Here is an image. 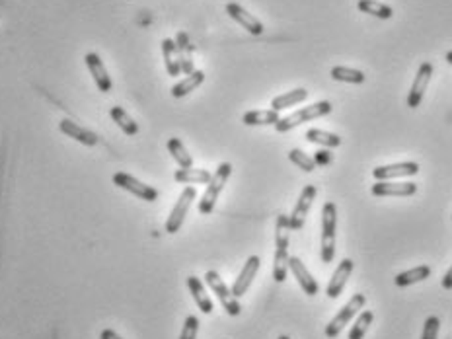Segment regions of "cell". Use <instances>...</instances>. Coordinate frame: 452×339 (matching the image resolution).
I'll return each instance as SVG.
<instances>
[{"mask_svg": "<svg viewBox=\"0 0 452 339\" xmlns=\"http://www.w3.org/2000/svg\"><path fill=\"white\" fill-rule=\"evenodd\" d=\"M289 160H291L295 166H298V168L302 170V172H306V174H310V172H314V170H316V162H314V158L308 156L306 152H302L300 148H293V150L289 152Z\"/></svg>", "mask_w": 452, "mask_h": 339, "instance_id": "33", "label": "cell"}, {"mask_svg": "<svg viewBox=\"0 0 452 339\" xmlns=\"http://www.w3.org/2000/svg\"><path fill=\"white\" fill-rule=\"evenodd\" d=\"M277 339H291V338H289V336H279Z\"/></svg>", "mask_w": 452, "mask_h": 339, "instance_id": "40", "label": "cell"}, {"mask_svg": "<svg viewBox=\"0 0 452 339\" xmlns=\"http://www.w3.org/2000/svg\"><path fill=\"white\" fill-rule=\"evenodd\" d=\"M211 178H213V174L209 172V170H203V168H179L176 170V174H174V180L178 183H185V185H207V183L211 182Z\"/></svg>", "mask_w": 452, "mask_h": 339, "instance_id": "21", "label": "cell"}, {"mask_svg": "<svg viewBox=\"0 0 452 339\" xmlns=\"http://www.w3.org/2000/svg\"><path fill=\"white\" fill-rule=\"evenodd\" d=\"M205 82V73L203 71H193L191 74H188L183 80H179L178 84L172 86V96L174 97H185L188 94H191L193 90H197L199 86Z\"/></svg>", "mask_w": 452, "mask_h": 339, "instance_id": "23", "label": "cell"}, {"mask_svg": "<svg viewBox=\"0 0 452 339\" xmlns=\"http://www.w3.org/2000/svg\"><path fill=\"white\" fill-rule=\"evenodd\" d=\"M447 61L452 65V51H449V53H447Z\"/></svg>", "mask_w": 452, "mask_h": 339, "instance_id": "39", "label": "cell"}, {"mask_svg": "<svg viewBox=\"0 0 452 339\" xmlns=\"http://www.w3.org/2000/svg\"><path fill=\"white\" fill-rule=\"evenodd\" d=\"M316 194H318L316 185H304V189L300 191L297 205L293 209V213L289 215V222H291V231L293 232L300 231L304 226L306 217H308L310 213V207H312L314 199H316Z\"/></svg>", "mask_w": 452, "mask_h": 339, "instance_id": "9", "label": "cell"}, {"mask_svg": "<svg viewBox=\"0 0 452 339\" xmlns=\"http://www.w3.org/2000/svg\"><path fill=\"white\" fill-rule=\"evenodd\" d=\"M230 174H232V164L230 162H223V164H218V168L214 170L213 178H211V182L207 183V189H205L201 201H199V213L201 215H211L213 213L214 205H216L218 197L223 194Z\"/></svg>", "mask_w": 452, "mask_h": 339, "instance_id": "4", "label": "cell"}, {"mask_svg": "<svg viewBox=\"0 0 452 339\" xmlns=\"http://www.w3.org/2000/svg\"><path fill=\"white\" fill-rule=\"evenodd\" d=\"M367 304V296L365 294H361V292H357V294H353V299L349 301V303L335 314V318H333L332 322L326 326V336L330 339H335L341 331H343V327L355 318V316L363 310V306Z\"/></svg>", "mask_w": 452, "mask_h": 339, "instance_id": "5", "label": "cell"}, {"mask_svg": "<svg viewBox=\"0 0 452 339\" xmlns=\"http://www.w3.org/2000/svg\"><path fill=\"white\" fill-rule=\"evenodd\" d=\"M332 109V104L326 102V100H324V102H316V104H312V106H306V108H300L298 111H293V113L286 115V117H281L279 121L275 123V129H277V133H289V131H293L295 127L302 125V123L314 121V119H318V117L330 115Z\"/></svg>", "mask_w": 452, "mask_h": 339, "instance_id": "3", "label": "cell"}, {"mask_svg": "<svg viewBox=\"0 0 452 339\" xmlns=\"http://www.w3.org/2000/svg\"><path fill=\"white\" fill-rule=\"evenodd\" d=\"M372 322H374V314H372L370 310L361 312L357 320H355L353 327H351V331H349V339L365 338V336H367V331H369V327L372 326Z\"/></svg>", "mask_w": 452, "mask_h": 339, "instance_id": "32", "label": "cell"}, {"mask_svg": "<svg viewBox=\"0 0 452 339\" xmlns=\"http://www.w3.org/2000/svg\"><path fill=\"white\" fill-rule=\"evenodd\" d=\"M289 271H293V275H295V279L298 281L300 289L306 292L308 296H316V294H318V291H320L318 281L312 277V273H310L306 266L302 264L300 257H297V255L289 257Z\"/></svg>", "mask_w": 452, "mask_h": 339, "instance_id": "15", "label": "cell"}, {"mask_svg": "<svg viewBox=\"0 0 452 339\" xmlns=\"http://www.w3.org/2000/svg\"><path fill=\"white\" fill-rule=\"evenodd\" d=\"M429 277H431V267L417 266L414 269H407V271L398 273L396 279H394V283H396V287H409V285L421 283V281H425Z\"/></svg>", "mask_w": 452, "mask_h": 339, "instance_id": "24", "label": "cell"}, {"mask_svg": "<svg viewBox=\"0 0 452 339\" xmlns=\"http://www.w3.org/2000/svg\"><path fill=\"white\" fill-rule=\"evenodd\" d=\"M308 97V90L306 88H297V90H291V92H285L281 96H277L271 100V109L275 111H281V109L293 108L300 102H304Z\"/></svg>", "mask_w": 452, "mask_h": 339, "instance_id": "26", "label": "cell"}, {"mask_svg": "<svg viewBox=\"0 0 452 339\" xmlns=\"http://www.w3.org/2000/svg\"><path fill=\"white\" fill-rule=\"evenodd\" d=\"M168 150H170L172 158L178 162L179 168H191V166H193V158H191L188 148L183 146V143H181L179 139H176V137L170 139V141H168Z\"/></svg>", "mask_w": 452, "mask_h": 339, "instance_id": "31", "label": "cell"}, {"mask_svg": "<svg viewBox=\"0 0 452 339\" xmlns=\"http://www.w3.org/2000/svg\"><path fill=\"white\" fill-rule=\"evenodd\" d=\"M419 174V164L417 162H398V164H388V166H378L372 170V176L376 182H388L396 178H411Z\"/></svg>", "mask_w": 452, "mask_h": 339, "instance_id": "11", "label": "cell"}, {"mask_svg": "<svg viewBox=\"0 0 452 339\" xmlns=\"http://www.w3.org/2000/svg\"><path fill=\"white\" fill-rule=\"evenodd\" d=\"M195 197H197V191H195V187H185L181 195L178 197V201H176V205L172 209V213H170V217L166 220V232L168 234H176V232L181 229V224H183V220L188 217V211H190L191 203L195 201Z\"/></svg>", "mask_w": 452, "mask_h": 339, "instance_id": "8", "label": "cell"}, {"mask_svg": "<svg viewBox=\"0 0 452 339\" xmlns=\"http://www.w3.org/2000/svg\"><path fill=\"white\" fill-rule=\"evenodd\" d=\"M84 62H86V67H88V71L90 74L94 76V82L98 86V90L100 92H111V76L107 73L106 65L102 62L100 59V55L98 53H86V57H84Z\"/></svg>", "mask_w": 452, "mask_h": 339, "instance_id": "16", "label": "cell"}, {"mask_svg": "<svg viewBox=\"0 0 452 339\" xmlns=\"http://www.w3.org/2000/svg\"><path fill=\"white\" fill-rule=\"evenodd\" d=\"M205 283H207V285L211 287V291L216 294V299L221 301L223 308L226 310V314L240 316L242 306H240L238 299L232 294V289H228V285L221 279V275H218L216 271H207V273H205Z\"/></svg>", "mask_w": 452, "mask_h": 339, "instance_id": "6", "label": "cell"}, {"mask_svg": "<svg viewBox=\"0 0 452 339\" xmlns=\"http://www.w3.org/2000/svg\"><path fill=\"white\" fill-rule=\"evenodd\" d=\"M260 266H262V259L258 257V255H250L248 259H246V264L242 267V271H240V275L234 281V285H232V294L240 299V296H244L248 289L251 287V281L256 279L258 275V271H260Z\"/></svg>", "mask_w": 452, "mask_h": 339, "instance_id": "13", "label": "cell"}, {"mask_svg": "<svg viewBox=\"0 0 452 339\" xmlns=\"http://www.w3.org/2000/svg\"><path fill=\"white\" fill-rule=\"evenodd\" d=\"M176 47H178V59L181 73L188 76V74L195 71V65H193V45H191L190 36L185 32H179L178 36H176Z\"/></svg>", "mask_w": 452, "mask_h": 339, "instance_id": "19", "label": "cell"}, {"mask_svg": "<svg viewBox=\"0 0 452 339\" xmlns=\"http://www.w3.org/2000/svg\"><path fill=\"white\" fill-rule=\"evenodd\" d=\"M113 185H117L120 189H125L129 194L137 195L139 199H143L146 203H152L158 199V191H156L152 185H146L141 180H137L131 174H125V172H117L113 174Z\"/></svg>", "mask_w": 452, "mask_h": 339, "instance_id": "7", "label": "cell"}, {"mask_svg": "<svg viewBox=\"0 0 452 339\" xmlns=\"http://www.w3.org/2000/svg\"><path fill=\"white\" fill-rule=\"evenodd\" d=\"M306 141L312 145L326 146V148H337L341 146V137L330 131H324V129H308L306 131Z\"/></svg>", "mask_w": 452, "mask_h": 339, "instance_id": "29", "label": "cell"}, {"mask_svg": "<svg viewBox=\"0 0 452 339\" xmlns=\"http://www.w3.org/2000/svg\"><path fill=\"white\" fill-rule=\"evenodd\" d=\"M440 285H442V289H447V291H452V267L444 273V277L440 281Z\"/></svg>", "mask_w": 452, "mask_h": 339, "instance_id": "37", "label": "cell"}, {"mask_svg": "<svg viewBox=\"0 0 452 339\" xmlns=\"http://www.w3.org/2000/svg\"><path fill=\"white\" fill-rule=\"evenodd\" d=\"M439 327H440V320L437 316H429L425 320V326H423V334H421V339H437L439 338Z\"/></svg>", "mask_w": 452, "mask_h": 339, "instance_id": "35", "label": "cell"}, {"mask_svg": "<svg viewBox=\"0 0 452 339\" xmlns=\"http://www.w3.org/2000/svg\"><path fill=\"white\" fill-rule=\"evenodd\" d=\"M100 339H123L117 334V331H113V329H104L102 334H100Z\"/></svg>", "mask_w": 452, "mask_h": 339, "instance_id": "38", "label": "cell"}, {"mask_svg": "<svg viewBox=\"0 0 452 339\" xmlns=\"http://www.w3.org/2000/svg\"><path fill=\"white\" fill-rule=\"evenodd\" d=\"M226 14L236 22V24H240L248 34H251V36H262L263 34V24L253 16V14H250L246 8H242L240 4H236V2H228L226 4Z\"/></svg>", "mask_w": 452, "mask_h": 339, "instance_id": "12", "label": "cell"}, {"mask_svg": "<svg viewBox=\"0 0 452 339\" xmlns=\"http://www.w3.org/2000/svg\"><path fill=\"white\" fill-rule=\"evenodd\" d=\"M162 55H164V65L170 76H179L181 67L178 59V47H176V39H162Z\"/></svg>", "mask_w": 452, "mask_h": 339, "instance_id": "25", "label": "cell"}, {"mask_svg": "<svg viewBox=\"0 0 452 339\" xmlns=\"http://www.w3.org/2000/svg\"><path fill=\"white\" fill-rule=\"evenodd\" d=\"M291 222L289 215H279L275 224V259H273V281L285 283L289 275V238H291Z\"/></svg>", "mask_w": 452, "mask_h": 339, "instance_id": "1", "label": "cell"}, {"mask_svg": "<svg viewBox=\"0 0 452 339\" xmlns=\"http://www.w3.org/2000/svg\"><path fill=\"white\" fill-rule=\"evenodd\" d=\"M188 287H190V292L193 294V301L199 306V310H201L203 314H211L214 308L213 301H211V296L207 294V289H205V285L201 283V279L191 275V277H188Z\"/></svg>", "mask_w": 452, "mask_h": 339, "instance_id": "20", "label": "cell"}, {"mask_svg": "<svg viewBox=\"0 0 452 339\" xmlns=\"http://www.w3.org/2000/svg\"><path fill=\"white\" fill-rule=\"evenodd\" d=\"M351 273H353V261H351L349 257H346V259L337 266V269L333 271L332 279H330V283H328V289H326V294H328L330 299H337V296L343 292V289H346Z\"/></svg>", "mask_w": 452, "mask_h": 339, "instance_id": "17", "label": "cell"}, {"mask_svg": "<svg viewBox=\"0 0 452 339\" xmlns=\"http://www.w3.org/2000/svg\"><path fill=\"white\" fill-rule=\"evenodd\" d=\"M374 197H411L417 194V183L411 182H376L370 187Z\"/></svg>", "mask_w": 452, "mask_h": 339, "instance_id": "14", "label": "cell"}, {"mask_svg": "<svg viewBox=\"0 0 452 339\" xmlns=\"http://www.w3.org/2000/svg\"><path fill=\"white\" fill-rule=\"evenodd\" d=\"M335 231H337V207L326 201L321 207V246L320 257L324 264H332L335 257Z\"/></svg>", "mask_w": 452, "mask_h": 339, "instance_id": "2", "label": "cell"}, {"mask_svg": "<svg viewBox=\"0 0 452 339\" xmlns=\"http://www.w3.org/2000/svg\"><path fill=\"white\" fill-rule=\"evenodd\" d=\"M314 162H316V166H330L333 162V156L330 150H318V152H314Z\"/></svg>", "mask_w": 452, "mask_h": 339, "instance_id": "36", "label": "cell"}, {"mask_svg": "<svg viewBox=\"0 0 452 339\" xmlns=\"http://www.w3.org/2000/svg\"><path fill=\"white\" fill-rule=\"evenodd\" d=\"M333 80L337 82H347V84H363L365 82V73L357 69H349V67H333L330 73Z\"/></svg>", "mask_w": 452, "mask_h": 339, "instance_id": "30", "label": "cell"}, {"mask_svg": "<svg viewBox=\"0 0 452 339\" xmlns=\"http://www.w3.org/2000/svg\"><path fill=\"white\" fill-rule=\"evenodd\" d=\"M109 115H111V119L117 123V127H120L121 131L127 135V137H135V135L139 133V125H137V121H135L131 115H129L123 108H120V106L111 108L109 109Z\"/></svg>", "mask_w": 452, "mask_h": 339, "instance_id": "28", "label": "cell"}, {"mask_svg": "<svg viewBox=\"0 0 452 339\" xmlns=\"http://www.w3.org/2000/svg\"><path fill=\"white\" fill-rule=\"evenodd\" d=\"M357 8L363 14H369V16H374L378 20H390L394 16L392 6L384 4V2H378V0H359Z\"/></svg>", "mask_w": 452, "mask_h": 339, "instance_id": "27", "label": "cell"}, {"mask_svg": "<svg viewBox=\"0 0 452 339\" xmlns=\"http://www.w3.org/2000/svg\"><path fill=\"white\" fill-rule=\"evenodd\" d=\"M281 119L279 111L275 109H253V111H246L242 121L248 127H260V125H273Z\"/></svg>", "mask_w": 452, "mask_h": 339, "instance_id": "22", "label": "cell"}, {"mask_svg": "<svg viewBox=\"0 0 452 339\" xmlns=\"http://www.w3.org/2000/svg\"><path fill=\"white\" fill-rule=\"evenodd\" d=\"M59 129L60 133H65L67 137H71L74 141H78V143H82L86 146H94L98 145V135L92 133L90 129H86L82 125H78V123L71 121V119H63L59 123Z\"/></svg>", "mask_w": 452, "mask_h": 339, "instance_id": "18", "label": "cell"}, {"mask_svg": "<svg viewBox=\"0 0 452 339\" xmlns=\"http://www.w3.org/2000/svg\"><path fill=\"white\" fill-rule=\"evenodd\" d=\"M197 331H199V318L197 316H188L183 327H181V334L179 339H197Z\"/></svg>", "mask_w": 452, "mask_h": 339, "instance_id": "34", "label": "cell"}, {"mask_svg": "<svg viewBox=\"0 0 452 339\" xmlns=\"http://www.w3.org/2000/svg\"><path fill=\"white\" fill-rule=\"evenodd\" d=\"M431 76H433V65L431 62H421L419 69H417L416 80H414V84L409 88V94H407V108H419V104L423 102V96L427 92Z\"/></svg>", "mask_w": 452, "mask_h": 339, "instance_id": "10", "label": "cell"}]
</instances>
